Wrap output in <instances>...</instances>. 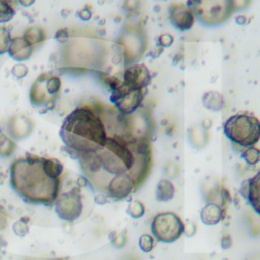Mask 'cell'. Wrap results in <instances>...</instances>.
<instances>
[{
	"instance_id": "cell-9",
	"label": "cell",
	"mask_w": 260,
	"mask_h": 260,
	"mask_svg": "<svg viewBox=\"0 0 260 260\" xmlns=\"http://www.w3.org/2000/svg\"><path fill=\"white\" fill-rule=\"evenodd\" d=\"M125 62L129 64L137 62L147 48V37L138 27L128 28L122 37Z\"/></svg>"
},
{
	"instance_id": "cell-2",
	"label": "cell",
	"mask_w": 260,
	"mask_h": 260,
	"mask_svg": "<svg viewBox=\"0 0 260 260\" xmlns=\"http://www.w3.org/2000/svg\"><path fill=\"white\" fill-rule=\"evenodd\" d=\"M63 171V165L56 158L27 154L11 164L10 184L25 201L52 205L59 196Z\"/></svg>"
},
{
	"instance_id": "cell-26",
	"label": "cell",
	"mask_w": 260,
	"mask_h": 260,
	"mask_svg": "<svg viewBox=\"0 0 260 260\" xmlns=\"http://www.w3.org/2000/svg\"><path fill=\"white\" fill-rule=\"evenodd\" d=\"M127 212L132 218H140L145 213V206L139 200H132L127 207Z\"/></svg>"
},
{
	"instance_id": "cell-14",
	"label": "cell",
	"mask_w": 260,
	"mask_h": 260,
	"mask_svg": "<svg viewBox=\"0 0 260 260\" xmlns=\"http://www.w3.org/2000/svg\"><path fill=\"white\" fill-rule=\"evenodd\" d=\"M34 130V121L24 114L12 116L8 122V131L12 137L22 139L30 135Z\"/></svg>"
},
{
	"instance_id": "cell-4",
	"label": "cell",
	"mask_w": 260,
	"mask_h": 260,
	"mask_svg": "<svg viewBox=\"0 0 260 260\" xmlns=\"http://www.w3.org/2000/svg\"><path fill=\"white\" fill-rule=\"evenodd\" d=\"M187 6L204 25L221 24L236 10L234 0H188Z\"/></svg>"
},
{
	"instance_id": "cell-5",
	"label": "cell",
	"mask_w": 260,
	"mask_h": 260,
	"mask_svg": "<svg viewBox=\"0 0 260 260\" xmlns=\"http://www.w3.org/2000/svg\"><path fill=\"white\" fill-rule=\"evenodd\" d=\"M150 229L153 238L158 242L170 244L184 234V221L175 212H159L153 217Z\"/></svg>"
},
{
	"instance_id": "cell-36",
	"label": "cell",
	"mask_w": 260,
	"mask_h": 260,
	"mask_svg": "<svg viewBox=\"0 0 260 260\" xmlns=\"http://www.w3.org/2000/svg\"><path fill=\"white\" fill-rule=\"evenodd\" d=\"M251 0H234L235 2V6H236V9L239 8V7H244V6H247L249 3H250Z\"/></svg>"
},
{
	"instance_id": "cell-1",
	"label": "cell",
	"mask_w": 260,
	"mask_h": 260,
	"mask_svg": "<svg viewBox=\"0 0 260 260\" xmlns=\"http://www.w3.org/2000/svg\"><path fill=\"white\" fill-rule=\"evenodd\" d=\"M107 105L82 104L64 119L60 137L70 157L80 159L102 149L109 135L117 131V110Z\"/></svg>"
},
{
	"instance_id": "cell-32",
	"label": "cell",
	"mask_w": 260,
	"mask_h": 260,
	"mask_svg": "<svg viewBox=\"0 0 260 260\" xmlns=\"http://www.w3.org/2000/svg\"><path fill=\"white\" fill-rule=\"evenodd\" d=\"M112 243L115 247L117 248H122L125 246V244L127 243V232L124 230L121 233H119L118 235H116L113 240Z\"/></svg>"
},
{
	"instance_id": "cell-31",
	"label": "cell",
	"mask_w": 260,
	"mask_h": 260,
	"mask_svg": "<svg viewBox=\"0 0 260 260\" xmlns=\"http://www.w3.org/2000/svg\"><path fill=\"white\" fill-rule=\"evenodd\" d=\"M174 42V37L170 34H161L157 37V41L156 44L158 47L161 48H166V47H170Z\"/></svg>"
},
{
	"instance_id": "cell-30",
	"label": "cell",
	"mask_w": 260,
	"mask_h": 260,
	"mask_svg": "<svg viewBox=\"0 0 260 260\" xmlns=\"http://www.w3.org/2000/svg\"><path fill=\"white\" fill-rule=\"evenodd\" d=\"M13 232L15 235L19 237H24L28 233V225H27V220H24V218H21L20 220L16 221L13 224Z\"/></svg>"
},
{
	"instance_id": "cell-35",
	"label": "cell",
	"mask_w": 260,
	"mask_h": 260,
	"mask_svg": "<svg viewBox=\"0 0 260 260\" xmlns=\"http://www.w3.org/2000/svg\"><path fill=\"white\" fill-rule=\"evenodd\" d=\"M231 245H232V240H231L230 236H228V235L223 236L222 240H221V247L223 249H228L231 247Z\"/></svg>"
},
{
	"instance_id": "cell-27",
	"label": "cell",
	"mask_w": 260,
	"mask_h": 260,
	"mask_svg": "<svg viewBox=\"0 0 260 260\" xmlns=\"http://www.w3.org/2000/svg\"><path fill=\"white\" fill-rule=\"evenodd\" d=\"M138 245H139V248L142 252H144V253L151 252L154 248V238H153V236L149 235V234H143L142 236L139 237Z\"/></svg>"
},
{
	"instance_id": "cell-10",
	"label": "cell",
	"mask_w": 260,
	"mask_h": 260,
	"mask_svg": "<svg viewBox=\"0 0 260 260\" xmlns=\"http://www.w3.org/2000/svg\"><path fill=\"white\" fill-rule=\"evenodd\" d=\"M136 190L134 180L129 174H123L112 178L106 186L104 194L114 200L127 198Z\"/></svg>"
},
{
	"instance_id": "cell-13",
	"label": "cell",
	"mask_w": 260,
	"mask_h": 260,
	"mask_svg": "<svg viewBox=\"0 0 260 260\" xmlns=\"http://www.w3.org/2000/svg\"><path fill=\"white\" fill-rule=\"evenodd\" d=\"M240 193L254 211L260 215V170L253 177L242 183Z\"/></svg>"
},
{
	"instance_id": "cell-8",
	"label": "cell",
	"mask_w": 260,
	"mask_h": 260,
	"mask_svg": "<svg viewBox=\"0 0 260 260\" xmlns=\"http://www.w3.org/2000/svg\"><path fill=\"white\" fill-rule=\"evenodd\" d=\"M127 132L131 137L150 140L155 124L151 113L145 109L139 108L134 113L125 116Z\"/></svg>"
},
{
	"instance_id": "cell-17",
	"label": "cell",
	"mask_w": 260,
	"mask_h": 260,
	"mask_svg": "<svg viewBox=\"0 0 260 260\" xmlns=\"http://www.w3.org/2000/svg\"><path fill=\"white\" fill-rule=\"evenodd\" d=\"M223 216V208L215 202L206 203L200 211V219L205 225L218 224Z\"/></svg>"
},
{
	"instance_id": "cell-28",
	"label": "cell",
	"mask_w": 260,
	"mask_h": 260,
	"mask_svg": "<svg viewBox=\"0 0 260 260\" xmlns=\"http://www.w3.org/2000/svg\"><path fill=\"white\" fill-rule=\"evenodd\" d=\"M11 39L10 31L5 26H0V55L7 53Z\"/></svg>"
},
{
	"instance_id": "cell-3",
	"label": "cell",
	"mask_w": 260,
	"mask_h": 260,
	"mask_svg": "<svg viewBox=\"0 0 260 260\" xmlns=\"http://www.w3.org/2000/svg\"><path fill=\"white\" fill-rule=\"evenodd\" d=\"M222 127L226 138L244 149L254 146L260 140V120L251 113L234 114L224 121Z\"/></svg>"
},
{
	"instance_id": "cell-6",
	"label": "cell",
	"mask_w": 260,
	"mask_h": 260,
	"mask_svg": "<svg viewBox=\"0 0 260 260\" xmlns=\"http://www.w3.org/2000/svg\"><path fill=\"white\" fill-rule=\"evenodd\" d=\"M144 94L145 89L131 87L122 80L118 86L111 90L110 101L120 114L127 116L141 107Z\"/></svg>"
},
{
	"instance_id": "cell-21",
	"label": "cell",
	"mask_w": 260,
	"mask_h": 260,
	"mask_svg": "<svg viewBox=\"0 0 260 260\" xmlns=\"http://www.w3.org/2000/svg\"><path fill=\"white\" fill-rule=\"evenodd\" d=\"M22 37L29 45L35 47L46 40V32L42 26L31 25L25 29Z\"/></svg>"
},
{
	"instance_id": "cell-11",
	"label": "cell",
	"mask_w": 260,
	"mask_h": 260,
	"mask_svg": "<svg viewBox=\"0 0 260 260\" xmlns=\"http://www.w3.org/2000/svg\"><path fill=\"white\" fill-rule=\"evenodd\" d=\"M123 81L131 87L146 89L151 82L150 71L143 64H129L124 70Z\"/></svg>"
},
{
	"instance_id": "cell-34",
	"label": "cell",
	"mask_w": 260,
	"mask_h": 260,
	"mask_svg": "<svg viewBox=\"0 0 260 260\" xmlns=\"http://www.w3.org/2000/svg\"><path fill=\"white\" fill-rule=\"evenodd\" d=\"M78 16L80 19L86 21L91 18V11L88 8H82L81 10L78 11Z\"/></svg>"
},
{
	"instance_id": "cell-20",
	"label": "cell",
	"mask_w": 260,
	"mask_h": 260,
	"mask_svg": "<svg viewBox=\"0 0 260 260\" xmlns=\"http://www.w3.org/2000/svg\"><path fill=\"white\" fill-rule=\"evenodd\" d=\"M156 200L159 202H167L173 199L175 195V187L174 184L168 180L162 179L158 182L156 187Z\"/></svg>"
},
{
	"instance_id": "cell-33",
	"label": "cell",
	"mask_w": 260,
	"mask_h": 260,
	"mask_svg": "<svg viewBox=\"0 0 260 260\" xmlns=\"http://www.w3.org/2000/svg\"><path fill=\"white\" fill-rule=\"evenodd\" d=\"M196 224L192 221H188L186 223H184V234L187 237H193L196 233Z\"/></svg>"
},
{
	"instance_id": "cell-24",
	"label": "cell",
	"mask_w": 260,
	"mask_h": 260,
	"mask_svg": "<svg viewBox=\"0 0 260 260\" xmlns=\"http://www.w3.org/2000/svg\"><path fill=\"white\" fill-rule=\"evenodd\" d=\"M15 143L8 138L0 129V155L7 157L10 156L15 150Z\"/></svg>"
},
{
	"instance_id": "cell-29",
	"label": "cell",
	"mask_w": 260,
	"mask_h": 260,
	"mask_svg": "<svg viewBox=\"0 0 260 260\" xmlns=\"http://www.w3.org/2000/svg\"><path fill=\"white\" fill-rule=\"evenodd\" d=\"M11 74L17 79L24 78L28 74V67L23 63H17L12 66Z\"/></svg>"
},
{
	"instance_id": "cell-12",
	"label": "cell",
	"mask_w": 260,
	"mask_h": 260,
	"mask_svg": "<svg viewBox=\"0 0 260 260\" xmlns=\"http://www.w3.org/2000/svg\"><path fill=\"white\" fill-rule=\"evenodd\" d=\"M169 18L173 26L181 31L191 29L195 22L194 13L187 4L183 3H172L170 5Z\"/></svg>"
},
{
	"instance_id": "cell-22",
	"label": "cell",
	"mask_w": 260,
	"mask_h": 260,
	"mask_svg": "<svg viewBox=\"0 0 260 260\" xmlns=\"http://www.w3.org/2000/svg\"><path fill=\"white\" fill-rule=\"evenodd\" d=\"M61 86H62V82H61L60 77L58 75L48 73L47 79H46V88H47L49 95L53 100H55L57 94L60 92Z\"/></svg>"
},
{
	"instance_id": "cell-39",
	"label": "cell",
	"mask_w": 260,
	"mask_h": 260,
	"mask_svg": "<svg viewBox=\"0 0 260 260\" xmlns=\"http://www.w3.org/2000/svg\"><path fill=\"white\" fill-rule=\"evenodd\" d=\"M57 260H65V259H57Z\"/></svg>"
},
{
	"instance_id": "cell-25",
	"label": "cell",
	"mask_w": 260,
	"mask_h": 260,
	"mask_svg": "<svg viewBox=\"0 0 260 260\" xmlns=\"http://www.w3.org/2000/svg\"><path fill=\"white\" fill-rule=\"evenodd\" d=\"M15 15V10L8 0H0V24L9 22Z\"/></svg>"
},
{
	"instance_id": "cell-37",
	"label": "cell",
	"mask_w": 260,
	"mask_h": 260,
	"mask_svg": "<svg viewBox=\"0 0 260 260\" xmlns=\"http://www.w3.org/2000/svg\"><path fill=\"white\" fill-rule=\"evenodd\" d=\"M35 1H36V0H18L19 4H20L21 6H23V7H29V6H31V5L35 3Z\"/></svg>"
},
{
	"instance_id": "cell-38",
	"label": "cell",
	"mask_w": 260,
	"mask_h": 260,
	"mask_svg": "<svg viewBox=\"0 0 260 260\" xmlns=\"http://www.w3.org/2000/svg\"><path fill=\"white\" fill-rule=\"evenodd\" d=\"M236 22L238 23V24H241V25H243V24H245L246 23V21H247V18L245 17V16H243V15H241V16H238V17H236Z\"/></svg>"
},
{
	"instance_id": "cell-15",
	"label": "cell",
	"mask_w": 260,
	"mask_h": 260,
	"mask_svg": "<svg viewBox=\"0 0 260 260\" xmlns=\"http://www.w3.org/2000/svg\"><path fill=\"white\" fill-rule=\"evenodd\" d=\"M48 73L41 74L32 83L30 87L29 98L30 103L36 107L41 106H49L51 103H53V99L49 95L47 88H46V79H47Z\"/></svg>"
},
{
	"instance_id": "cell-7",
	"label": "cell",
	"mask_w": 260,
	"mask_h": 260,
	"mask_svg": "<svg viewBox=\"0 0 260 260\" xmlns=\"http://www.w3.org/2000/svg\"><path fill=\"white\" fill-rule=\"evenodd\" d=\"M83 209L82 197L79 187H73L66 193L58 196L55 201L57 215L65 221L72 222L79 218Z\"/></svg>"
},
{
	"instance_id": "cell-16",
	"label": "cell",
	"mask_w": 260,
	"mask_h": 260,
	"mask_svg": "<svg viewBox=\"0 0 260 260\" xmlns=\"http://www.w3.org/2000/svg\"><path fill=\"white\" fill-rule=\"evenodd\" d=\"M7 53L11 59L22 62L28 60L31 57L34 53V47L29 45L23 37H15L11 39Z\"/></svg>"
},
{
	"instance_id": "cell-19",
	"label": "cell",
	"mask_w": 260,
	"mask_h": 260,
	"mask_svg": "<svg viewBox=\"0 0 260 260\" xmlns=\"http://www.w3.org/2000/svg\"><path fill=\"white\" fill-rule=\"evenodd\" d=\"M202 104L204 108L213 112H218L223 108L224 100L217 91H207L202 95Z\"/></svg>"
},
{
	"instance_id": "cell-23",
	"label": "cell",
	"mask_w": 260,
	"mask_h": 260,
	"mask_svg": "<svg viewBox=\"0 0 260 260\" xmlns=\"http://www.w3.org/2000/svg\"><path fill=\"white\" fill-rule=\"evenodd\" d=\"M241 156L248 165L255 166L260 161V149L256 146L247 147L241 152Z\"/></svg>"
},
{
	"instance_id": "cell-18",
	"label": "cell",
	"mask_w": 260,
	"mask_h": 260,
	"mask_svg": "<svg viewBox=\"0 0 260 260\" xmlns=\"http://www.w3.org/2000/svg\"><path fill=\"white\" fill-rule=\"evenodd\" d=\"M189 137L191 143L195 147H203L208 142V128L204 127L203 125H195L189 130Z\"/></svg>"
}]
</instances>
